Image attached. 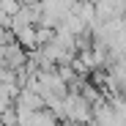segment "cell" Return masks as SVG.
Here are the masks:
<instances>
[{"mask_svg":"<svg viewBox=\"0 0 126 126\" xmlns=\"http://www.w3.org/2000/svg\"><path fill=\"white\" fill-rule=\"evenodd\" d=\"M8 41H14V36H11V30H8V28H3V25H0V47H6Z\"/></svg>","mask_w":126,"mask_h":126,"instance_id":"cell-1","label":"cell"}]
</instances>
